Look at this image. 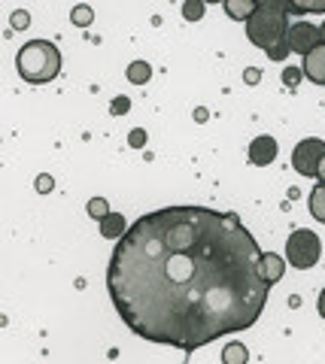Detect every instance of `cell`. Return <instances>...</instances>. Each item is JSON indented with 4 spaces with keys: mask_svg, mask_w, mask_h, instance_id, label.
Segmentation results:
<instances>
[{
    "mask_svg": "<svg viewBox=\"0 0 325 364\" xmlns=\"http://www.w3.org/2000/svg\"><path fill=\"white\" fill-rule=\"evenodd\" d=\"M304 76L310 79V82L325 85V46L322 43L310 55H304Z\"/></svg>",
    "mask_w": 325,
    "mask_h": 364,
    "instance_id": "8",
    "label": "cell"
},
{
    "mask_svg": "<svg viewBox=\"0 0 325 364\" xmlns=\"http://www.w3.org/2000/svg\"><path fill=\"white\" fill-rule=\"evenodd\" d=\"M149 76H152V67L146 61H134L128 67V79L134 85H143V82H149Z\"/></svg>",
    "mask_w": 325,
    "mask_h": 364,
    "instance_id": "14",
    "label": "cell"
},
{
    "mask_svg": "<svg viewBox=\"0 0 325 364\" xmlns=\"http://www.w3.org/2000/svg\"><path fill=\"white\" fill-rule=\"evenodd\" d=\"M70 18H73L76 28H88V25H92V18H95V13H92V6H76Z\"/></svg>",
    "mask_w": 325,
    "mask_h": 364,
    "instance_id": "16",
    "label": "cell"
},
{
    "mask_svg": "<svg viewBox=\"0 0 325 364\" xmlns=\"http://www.w3.org/2000/svg\"><path fill=\"white\" fill-rule=\"evenodd\" d=\"M246 361H250V352H246L243 343H238V340L225 343V349H222V364H246Z\"/></svg>",
    "mask_w": 325,
    "mask_h": 364,
    "instance_id": "13",
    "label": "cell"
},
{
    "mask_svg": "<svg viewBox=\"0 0 325 364\" xmlns=\"http://www.w3.org/2000/svg\"><path fill=\"white\" fill-rule=\"evenodd\" d=\"M322 158H325V143L319 140V136H307V140H301L292 149V167L301 176L316 179V170L322 164Z\"/></svg>",
    "mask_w": 325,
    "mask_h": 364,
    "instance_id": "5",
    "label": "cell"
},
{
    "mask_svg": "<svg viewBox=\"0 0 325 364\" xmlns=\"http://www.w3.org/2000/svg\"><path fill=\"white\" fill-rule=\"evenodd\" d=\"M183 16L188 21H198L201 16H204V4H201V0H188V4L183 6Z\"/></svg>",
    "mask_w": 325,
    "mask_h": 364,
    "instance_id": "17",
    "label": "cell"
},
{
    "mask_svg": "<svg viewBox=\"0 0 325 364\" xmlns=\"http://www.w3.org/2000/svg\"><path fill=\"white\" fill-rule=\"evenodd\" d=\"M316 182H319V186H325V158H322V164L316 170Z\"/></svg>",
    "mask_w": 325,
    "mask_h": 364,
    "instance_id": "22",
    "label": "cell"
},
{
    "mask_svg": "<svg viewBox=\"0 0 325 364\" xmlns=\"http://www.w3.org/2000/svg\"><path fill=\"white\" fill-rule=\"evenodd\" d=\"M283 82L286 85H295L298 82V70H283Z\"/></svg>",
    "mask_w": 325,
    "mask_h": 364,
    "instance_id": "19",
    "label": "cell"
},
{
    "mask_svg": "<svg viewBox=\"0 0 325 364\" xmlns=\"http://www.w3.org/2000/svg\"><path fill=\"white\" fill-rule=\"evenodd\" d=\"M88 215L97 222H104L107 215H110V207H107V200L104 198H95V200H88Z\"/></svg>",
    "mask_w": 325,
    "mask_h": 364,
    "instance_id": "15",
    "label": "cell"
},
{
    "mask_svg": "<svg viewBox=\"0 0 325 364\" xmlns=\"http://www.w3.org/2000/svg\"><path fill=\"white\" fill-rule=\"evenodd\" d=\"M16 67H18L21 79L31 85L52 82V79L61 73V52H58V46L49 40H31L18 49Z\"/></svg>",
    "mask_w": 325,
    "mask_h": 364,
    "instance_id": "3",
    "label": "cell"
},
{
    "mask_svg": "<svg viewBox=\"0 0 325 364\" xmlns=\"http://www.w3.org/2000/svg\"><path fill=\"white\" fill-rule=\"evenodd\" d=\"M319 255H322V240L310 231V228H298V231L289 234V240H286V261L295 270L316 267Z\"/></svg>",
    "mask_w": 325,
    "mask_h": 364,
    "instance_id": "4",
    "label": "cell"
},
{
    "mask_svg": "<svg viewBox=\"0 0 325 364\" xmlns=\"http://www.w3.org/2000/svg\"><path fill=\"white\" fill-rule=\"evenodd\" d=\"M283 273H286V261L283 258L274 255V252H265L262 255V277H265L267 286H274V282L283 279Z\"/></svg>",
    "mask_w": 325,
    "mask_h": 364,
    "instance_id": "10",
    "label": "cell"
},
{
    "mask_svg": "<svg viewBox=\"0 0 325 364\" xmlns=\"http://www.w3.org/2000/svg\"><path fill=\"white\" fill-rule=\"evenodd\" d=\"M319 46V28L310 25L307 18H298L292 21V28H289V52L295 55H310L313 49Z\"/></svg>",
    "mask_w": 325,
    "mask_h": 364,
    "instance_id": "6",
    "label": "cell"
},
{
    "mask_svg": "<svg viewBox=\"0 0 325 364\" xmlns=\"http://www.w3.org/2000/svg\"><path fill=\"white\" fill-rule=\"evenodd\" d=\"M125 109H128V100H125V97L116 100V104H113V112H125Z\"/></svg>",
    "mask_w": 325,
    "mask_h": 364,
    "instance_id": "23",
    "label": "cell"
},
{
    "mask_svg": "<svg viewBox=\"0 0 325 364\" xmlns=\"http://www.w3.org/2000/svg\"><path fill=\"white\" fill-rule=\"evenodd\" d=\"M307 207H310V213H313V219L325 225V186H319V182L313 186L310 198H307Z\"/></svg>",
    "mask_w": 325,
    "mask_h": 364,
    "instance_id": "12",
    "label": "cell"
},
{
    "mask_svg": "<svg viewBox=\"0 0 325 364\" xmlns=\"http://www.w3.org/2000/svg\"><path fill=\"white\" fill-rule=\"evenodd\" d=\"M143 140H146V134H143V131H134V134H131V143H134V146H140Z\"/></svg>",
    "mask_w": 325,
    "mask_h": 364,
    "instance_id": "21",
    "label": "cell"
},
{
    "mask_svg": "<svg viewBox=\"0 0 325 364\" xmlns=\"http://www.w3.org/2000/svg\"><path fill=\"white\" fill-rule=\"evenodd\" d=\"M13 28H28V13H16L13 16Z\"/></svg>",
    "mask_w": 325,
    "mask_h": 364,
    "instance_id": "18",
    "label": "cell"
},
{
    "mask_svg": "<svg viewBox=\"0 0 325 364\" xmlns=\"http://www.w3.org/2000/svg\"><path fill=\"white\" fill-rule=\"evenodd\" d=\"M262 255L238 213L164 207L116 243L107 291L137 337L195 352L259 322L271 291Z\"/></svg>",
    "mask_w": 325,
    "mask_h": 364,
    "instance_id": "1",
    "label": "cell"
},
{
    "mask_svg": "<svg viewBox=\"0 0 325 364\" xmlns=\"http://www.w3.org/2000/svg\"><path fill=\"white\" fill-rule=\"evenodd\" d=\"M319 43L325 46V21H322V25H319Z\"/></svg>",
    "mask_w": 325,
    "mask_h": 364,
    "instance_id": "24",
    "label": "cell"
},
{
    "mask_svg": "<svg viewBox=\"0 0 325 364\" xmlns=\"http://www.w3.org/2000/svg\"><path fill=\"white\" fill-rule=\"evenodd\" d=\"M100 225V234L107 237V240H122V237L128 234V228H125V219H122L119 213H110L104 222H97Z\"/></svg>",
    "mask_w": 325,
    "mask_h": 364,
    "instance_id": "11",
    "label": "cell"
},
{
    "mask_svg": "<svg viewBox=\"0 0 325 364\" xmlns=\"http://www.w3.org/2000/svg\"><path fill=\"white\" fill-rule=\"evenodd\" d=\"M316 310H319V316L325 318V289L319 291V301H316Z\"/></svg>",
    "mask_w": 325,
    "mask_h": 364,
    "instance_id": "20",
    "label": "cell"
},
{
    "mask_svg": "<svg viewBox=\"0 0 325 364\" xmlns=\"http://www.w3.org/2000/svg\"><path fill=\"white\" fill-rule=\"evenodd\" d=\"M222 9L228 13V18L243 21V25H246V21L255 16V9H259V0H225Z\"/></svg>",
    "mask_w": 325,
    "mask_h": 364,
    "instance_id": "9",
    "label": "cell"
},
{
    "mask_svg": "<svg viewBox=\"0 0 325 364\" xmlns=\"http://www.w3.org/2000/svg\"><path fill=\"white\" fill-rule=\"evenodd\" d=\"M289 0H259L255 16L246 21V37L271 61H286L289 55Z\"/></svg>",
    "mask_w": 325,
    "mask_h": 364,
    "instance_id": "2",
    "label": "cell"
},
{
    "mask_svg": "<svg viewBox=\"0 0 325 364\" xmlns=\"http://www.w3.org/2000/svg\"><path fill=\"white\" fill-rule=\"evenodd\" d=\"M274 158H277V140L274 136L262 134V136H255V140L250 143V161L255 167H267Z\"/></svg>",
    "mask_w": 325,
    "mask_h": 364,
    "instance_id": "7",
    "label": "cell"
}]
</instances>
